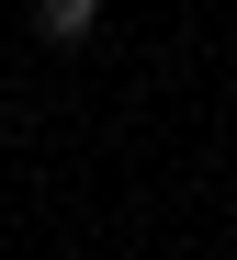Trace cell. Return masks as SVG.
Listing matches in <instances>:
<instances>
[{
    "label": "cell",
    "mask_w": 237,
    "mask_h": 260,
    "mask_svg": "<svg viewBox=\"0 0 237 260\" xmlns=\"http://www.w3.org/2000/svg\"><path fill=\"white\" fill-rule=\"evenodd\" d=\"M34 34L45 46H90L102 34V0H34Z\"/></svg>",
    "instance_id": "obj_1"
}]
</instances>
